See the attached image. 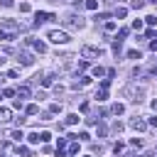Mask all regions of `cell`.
<instances>
[{
    "instance_id": "cell-29",
    "label": "cell",
    "mask_w": 157,
    "mask_h": 157,
    "mask_svg": "<svg viewBox=\"0 0 157 157\" xmlns=\"http://www.w3.org/2000/svg\"><path fill=\"white\" fill-rule=\"evenodd\" d=\"M39 137H42V142H47V140H52V135H49L47 130H42V132H39Z\"/></svg>"
},
{
    "instance_id": "cell-24",
    "label": "cell",
    "mask_w": 157,
    "mask_h": 157,
    "mask_svg": "<svg viewBox=\"0 0 157 157\" xmlns=\"http://www.w3.org/2000/svg\"><path fill=\"white\" fill-rule=\"evenodd\" d=\"M120 49H123V42H118V39H115V42H113V52H115V54H120Z\"/></svg>"
},
{
    "instance_id": "cell-43",
    "label": "cell",
    "mask_w": 157,
    "mask_h": 157,
    "mask_svg": "<svg viewBox=\"0 0 157 157\" xmlns=\"http://www.w3.org/2000/svg\"><path fill=\"white\" fill-rule=\"evenodd\" d=\"M152 108H155V110H157V101H152Z\"/></svg>"
},
{
    "instance_id": "cell-35",
    "label": "cell",
    "mask_w": 157,
    "mask_h": 157,
    "mask_svg": "<svg viewBox=\"0 0 157 157\" xmlns=\"http://www.w3.org/2000/svg\"><path fill=\"white\" fill-rule=\"evenodd\" d=\"M20 12H29V2H22L20 5Z\"/></svg>"
},
{
    "instance_id": "cell-3",
    "label": "cell",
    "mask_w": 157,
    "mask_h": 157,
    "mask_svg": "<svg viewBox=\"0 0 157 157\" xmlns=\"http://www.w3.org/2000/svg\"><path fill=\"white\" fill-rule=\"evenodd\" d=\"M101 54H103V49H98V47H88V44L81 47V56L83 59H98Z\"/></svg>"
},
{
    "instance_id": "cell-36",
    "label": "cell",
    "mask_w": 157,
    "mask_h": 157,
    "mask_svg": "<svg viewBox=\"0 0 157 157\" xmlns=\"http://www.w3.org/2000/svg\"><path fill=\"white\" fill-rule=\"evenodd\" d=\"M132 29H142V20H135L132 22Z\"/></svg>"
},
{
    "instance_id": "cell-28",
    "label": "cell",
    "mask_w": 157,
    "mask_h": 157,
    "mask_svg": "<svg viewBox=\"0 0 157 157\" xmlns=\"http://www.w3.org/2000/svg\"><path fill=\"white\" fill-rule=\"evenodd\" d=\"M76 152H78V142H71L69 145V155H76Z\"/></svg>"
},
{
    "instance_id": "cell-12",
    "label": "cell",
    "mask_w": 157,
    "mask_h": 157,
    "mask_svg": "<svg viewBox=\"0 0 157 157\" xmlns=\"http://www.w3.org/2000/svg\"><path fill=\"white\" fill-rule=\"evenodd\" d=\"M88 83H91V78H88V76H81L78 81H74V88H83V86H88Z\"/></svg>"
},
{
    "instance_id": "cell-32",
    "label": "cell",
    "mask_w": 157,
    "mask_h": 157,
    "mask_svg": "<svg viewBox=\"0 0 157 157\" xmlns=\"http://www.w3.org/2000/svg\"><path fill=\"white\" fill-rule=\"evenodd\" d=\"M96 132H98V137H103V135H105V125H98V128H96Z\"/></svg>"
},
{
    "instance_id": "cell-15",
    "label": "cell",
    "mask_w": 157,
    "mask_h": 157,
    "mask_svg": "<svg viewBox=\"0 0 157 157\" xmlns=\"http://www.w3.org/2000/svg\"><path fill=\"white\" fill-rule=\"evenodd\" d=\"M110 113H115V115H123V113H125V105H123V103H115V105L110 108Z\"/></svg>"
},
{
    "instance_id": "cell-8",
    "label": "cell",
    "mask_w": 157,
    "mask_h": 157,
    "mask_svg": "<svg viewBox=\"0 0 157 157\" xmlns=\"http://www.w3.org/2000/svg\"><path fill=\"white\" fill-rule=\"evenodd\" d=\"M47 20H56V17L49 15V12H37V15H34V25H37V27H39L42 22H47Z\"/></svg>"
},
{
    "instance_id": "cell-2",
    "label": "cell",
    "mask_w": 157,
    "mask_h": 157,
    "mask_svg": "<svg viewBox=\"0 0 157 157\" xmlns=\"http://www.w3.org/2000/svg\"><path fill=\"white\" fill-rule=\"evenodd\" d=\"M47 39L54 42V44H66V42H69V34H66V32H59V29H52V32L47 34Z\"/></svg>"
},
{
    "instance_id": "cell-16",
    "label": "cell",
    "mask_w": 157,
    "mask_h": 157,
    "mask_svg": "<svg viewBox=\"0 0 157 157\" xmlns=\"http://www.w3.org/2000/svg\"><path fill=\"white\" fill-rule=\"evenodd\" d=\"M108 98V88H101L98 93H96V101H105Z\"/></svg>"
},
{
    "instance_id": "cell-25",
    "label": "cell",
    "mask_w": 157,
    "mask_h": 157,
    "mask_svg": "<svg viewBox=\"0 0 157 157\" xmlns=\"http://www.w3.org/2000/svg\"><path fill=\"white\" fill-rule=\"evenodd\" d=\"M128 56H130V59H140V56H142V54H140V52H137V49H130V52H128Z\"/></svg>"
},
{
    "instance_id": "cell-22",
    "label": "cell",
    "mask_w": 157,
    "mask_h": 157,
    "mask_svg": "<svg viewBox=\"0 0 157 157\" xmlns=\"http://www.w3.org/2000/svg\"><path fill=\"white\" fill-rule=\"evenodd\" d=\"M142 5H145V0H130V7H132V10H140Z\"/></svg>"
},
{
    "instance_id": "cell-31",
    "label": "cell",
    "mask_w": 157,
    "mask_h": 157,
    "mask_svg": "<svg viewBox=\"0 0 157 157\" xmlns=\"http://www.w3.org/2000/svg\"><path fill=\"white\" fill-rule=\"evenodd\" d=\"M145 22H147V25H157V17H155V15H150V17H145Z\"/></svg>"
},
{
    "instance_id": "cell-7",
    "label": "cell",
    "mask_w": 157,
    "mask_h": 157,
    "mask_svg": "<svg viewBox=\"0 0 157 157\" xmlns=\"http://www.w3.org/2000/svg\"><path fill=\"white\" fill-rule=\"evenodd\" d=\"M17 61H20L22 66H29V64L34 61V56H32L29 52H17Z\"/></svg>"
},
{
    "instance_id": "cell-6",
    "label": "cell",
    "mask_w": 157,
    "mask_h": 157,
    "mask_svg": "<svg viewBox=\"0 0 157 157\" xmlns=\"http://www.w3.org/2000/svg\"><path fill=\"white\" fill-rule=\"evenodd\" d=\"M27 44H29L34 52H39V54H44V52H47V44H44V42H39V39H32V37H29V39H27Z\"/></svg>"
},
{
    "instance_id": "cell-18",
    "label": "cell",
    "mask_w": 157,
    "mask_h": 157,
    "mask_svg": "<svg viewBox=\"0 0 157 157\" xmlns=\"http://www.w3.org/2000/svg\"><path fill=\"white\" fill-rule=\"evenodd\" d=\"M10 137H12L15 142H20V140H22L25 135H22V130H12V132H10Z\"/></svg>"
},
{
    "instance_id": "cell-33",
    "label": "cell",
    "mask_w": 157,
    "mask_h": 157,
    "mask_svg": "<svg viewBox=\"0 0 157 157\" xmlns=\"http://www.w3.org/2000/svg\"><path fill=\"white\" fill-rule=\"evenodd\" d=\"M76 140H91V135H88V132H78V135H76Z\"/></svg>"
},
{
    "instance_id": "cell-26",
    "label": "cell",
    "mask_w": 157,
    "mask_h": 157,
    "mask_svg": "<svg viewBox=\"0 0 157 157\" xmlns=\"http://www.w3.org/2000/svg\"><path fill=\"white\" fill-rule=\"evenodd\" d=\"M59 110H61V103H52L49 105V113H59Z\"/></svg>"
},
{
    "instance_id": "cell-30",
    "label": "cell",
    "mask_w": 157,
    "mask_h": 157,
    "mask_svg": "<svg viewBox=\"0 0 157 157\" xmlns=\"http://www.w3.org/2000/svg\"><path fill=\"white\" fill-rule=\"evenodd\" d=\"M66 147V137H59V142H56V150H64Z\"/></svg>"
},
{
    "instance_id": "cell-23",
    "label": "cell",
    "mask_w": 157,
    "mask_h": 157,
    "mask_svg": "<svg viewBox=\"0 0 157 157\" xmlns=\"http://www.w3.org/2000/svg\"><path fill=\"white\" fill-rule=\"evenodd\" d=\"M125 15H128V10H125V7H115V17H120V20H123Z\"/></svg>"
},
{
    "instance_id": "cell-46",
    "label": "cell",
    "mask_w": 157,
    "mask_h": 157,
    "mask_svg": "<svg viewBox=\"0 0 157 157\" xmlns=\"http://www.w3.org/2000/svg\"><path fill=\"white\" fill-rule=\"evenodd\" d=\"M155 34H157V32H155Z\"/></svg>"
},
{
    "instance_id": "cell-21",
    "label": "cell",
    "mask_w": 157,
    "mask_h": 157,
    "mask_svg": "<svg viewBox=\"0 0 157 157\" xmlns=\"http://www.w3.org/2000/svg\"><path fill=\"white\" fill-rule=\"evenodd\" d=\"M27 140H29L32 145H37V142H42V137H39V132H32V135H29Z\"/></svg>"
},
{
    "instance_id": "cell-11",
    "label": "cell",
    "mask_w": 157,
    "mask_h": 157,
    "mask_svg": "<svg viewBox=\"0 0 157 157\" xmlns=\"http://www.w3.org/2000/svg\"><path fill=\"white\" fill-rule=\"evenodd\" d=\"M12 118V110L10 108H0V123H7Z\"/></svg>"
},
{
    "instance_id": "cell-37",
    "label": "cell",
    "mask_w": 157,
    "mask_h": 157,
    "mask_svg": "<svg viewBox=\"0 0 157 157\" xmlns=\"http://www.w3.org/2000/svg\"><path fill=\"white\" fill-rule=\"evenodd\" d=\"M115 29V22H105V32H113Z\"/></svg>"
},
{
    "instance_id": "cell-14",
    "label": "cell",
    "mask_w": 157,
    "mask_h": 157,
    "mask_svg": "<svg viewBox=\"0 0 157 157\" xmlns=\"http://www.w3.org/2000/svg\"><path fill=\"white\" fill-rule=\"evenodd\" d=\"M29 96V86H20L17 88V98H27Z\"/></svg>"
},
{
    "instance_id": "cell-10",
    "label": "cell",
    "mask_w": 157,
    "mask_h": 157,
    "mask_svg": "<svg viewBox=\"0 0 157 157\" xmlns=\"http://www.w3.org/2000/svg\"><path fill=\"white\" fill-rule=\"evenodd\" d=\"M12 39H15V34H12V32H7V29H2V27H0V42H12Z\"/></svg>"
},
{
    "instance_id": "cell-20",
    "label": "cell",
    "mask_w": 157,
    "mask_h": 157,
    "mask_svg": "<svg viewBox=\"0 0 157 157\" xmlns=\"http://www.w3.org/2000/svg\"><path fill=\"white\" fill-rule=\"evenodd\" d=\"M91 74H93V76H103V74H105V69H103V66H93V69H91Z\"/></svg>"
},
{
    "instance_id": "cell-5",
    "label": "cell",
    "mask_w": 157,
    "mask_h": 157,
    "mask_svg": "<svg viewBox=\"0 0 157 157\" xmlns=\"http://www.w3.org/2000/svg\"><path fill=\"white\" fill-rule=\"evenodd\" d=\"M0 27H2V29H7V32H12V34L20 29V25H17L15 20H0Z\"/></svg>"
},
{
    "instance_id": "cell-9",
    "label": "cell",
    "mask_w": 157,
    "mask_h": 157,
    "mask_svg": "<svg viewBox=\"0 0 157 157\" xmlns=\"http://www.w3.org/2000/svg\"><path fill=\"white\" fill-rule=\"evenodd\" d=\"M130 125H132V128H135V130H140V132H142V130H145V128H147V123H145V120H142V118H132V120H130Z\"/></svg>"
},
{
    "instance_id": "cell-34",
    "label": "cell",
    "mask_w": 157,
    "mask_h": 157,
    "mask_svg": "<svg viewBox=\"0 0 157 157\" xmlns=\"http://www.w3.org/2000/svg\"><path fill=\"white\" fill-rule=\"evenodd\" d=\"M113 152H115V155H120V152H123V145H120V142H115V145H113Z\"/></svg>"
},
{
    "instance_id": "cell-41",
    "label": "cell",
    "mask_w": 157,
    "mask_h": 157,
    "mask_svg": "<svg viewBox=\"0 0 157 157\" xmlns=\"http://www.w3.org/2000/svg\"><path fill=\"white\" fill-rule=\"evenodd\" d=\"M71 2H74V5H76V7H81V5H83V2H86V0H71Z\"/></svg>"
},
{
    "instance_id": "cell-40",
    "label": "cell",
    "mask_w": 157,
    "mask_h": 157,
    "mask_svg": "<svg viewBox=\"0 0 157 157\" xmlns=\"http://www.w3.org/2000/svg\"><path fill=\"white\" fill-rule=\"evenodd\" d=\"M0 5L2 7H12V0H0Z\"/></svg>"
},
{
    "instance_id": "cell-1",
    "label": "cell",
    "mask_w": 157,
    "mask_h": 157,
    "mask_svg": "<svg viewBox=\"0 0 157 157\" xmlns=\"http://www.w3.org/2000/svg\"><path fill=\"white\" fill-rule=\"evenodd\" d=\"M125 96H128L130 101H140V98L145 96V88H142V86H135V83H130V86L125 88Z\"/></svg>"
},
{
    "instance_id": "cell-19",
    "label": "cell",
    "mask_w": 157,
    "mask_h": 157,
    "mask_svg": "<svg viewBox=\"0 0 157 157\" xmlns=\"http://www.w3.org/2000/svg\"><path fill=\"white\" fill-rule=\"evenodd\" d=\"M83 5H86L88 10H98V0H86Z\"/></svg>"
},
{
    "instance_id": "cell-4",
    "label": "cell",
    "mask_w": 157,
    "mask_h": 157,
    "mask_svg": "<svg viewBox=\"0 0 157 157\" xmlns=\"http://www.w3.org/2000/svg\"><path fill=\"white\" fill-rule=\"evenodd\" d=\"M66 25L81 29V27H83V20H81V15H69V17H66Z\"/></svg>"
},
{
    "instance_id": "cell-38",
    "label": "cell",
    "mask_w": 157,
    "mask_h": 157,
    "mask_svg": "<svg viewBox=\"0 0 157 157\" xmlns=\"http://www.w3.org/2000/svg\"><path fill=\"white\" fill-rule=\"evenodd\" d=\"M42 86H52V76H44L42 78Z\"/></svg>"
},
{
    "instance_id": "cell-17",
    "label": "cell",
    "mask_w": 157,
    "mask_h": 157,
    "mask_svg": "<svg viewBox=\"0 0 157 157\" xmlns=\"http://www.w3.org/2000/svg\"><path fill=\"white\" fill-rule=\"evenodd\" d=\"M25 110H27V115H37V113H39V108H37L34 103H29V105H27Z\"/></svg>"
},
{
    "instance_id": "cell-45",
    "label": "cell",
    "mask_w": 157,
    "mask_h": 157,
    "mask_svg": "<svg viewBox=\"0 0 157 157\" xmlns=\"http://www.w3.org/2000/svg\"><path fill=\"white\" fill-rule=\"evenodd\" d=\"M49 2H61V0H49Z\"/></svg>"
},
{
    "instance_id": "cell-13",
    "label": "cell",
    "mask_w": 157,
    "mask_h": 157,
    "mask_svg": "<svg viewBox=\"0 0 157 157\" xmlns=\"http://www.w3.org/2000/svg\"><path fill=\"white\" fill-rule=\"evenodd\" d=\"M78 120H81V118H78V113H69V115H66V125H76Z\"/></svg>"
},
{
    "instance_id": "cell-47",
    "label": "cell",
    "mask_w": 157,
    "mask_h": 157,
    "mask_svg": "<svg viewBox=\"0 0 157 157\" xmlns=\"http://www.w3.org/2000/svg\"><path fill=\"white\" fill-rule=\"evenodd\" d=\"M155 152H157V150H155Z\"/></svg>"
},
{
    "instance_id": "cell-39",
    "label": "cell",
    "mask_w": 157,
    "mask_h": 157,
    "mask_svg": "<svg viewBox=\"0 0 157 157\" xmlns=\"http://www.w3.org/2000/svg\"><path fill=\"white\" fill-rule=\"evenodd\" d=\"M15 93H17V91H12V88H5V91H2V96H7V98H10V96H15Z\"/></svg>"
},
{
    "instance_id": "cell-27",
    "label": "cell",
    "mask_w": 157,
    "mask_h": 157,
    "mask_svg": "<svg viewBox=\"0 0 157 157\" xmlns=\"http://www.w3.org/2000/svg\"><path fill=\"white\" fill-rule=\"evenodd\" d=\"M130 145H132V147H142V137H132Z\"/></svg>"
},
{
    "instance_id": "cell-42",
    "label": "cell",
    "mask_w": 157,
    "mask_h": 157,
    "mask_svg": "<svg viewBox=\"0 0 157 157\" xmlns=\"http://www.w3.org/2000/svg\"><path fill=\"white\" fill-rule=\"evenodd\" d=\"M147 125H157V118H150V120H147Z\"/></svg>"
},
{
    "instance_id": "cell-44",
    "label": "cell",
    "mask_w": 157,
    "mask_h": 157,
    "mask_svg": "<svg viewBox=\"0 0 157 157\" xmlns=\"http://www.w3.org/2000/svg\"><path fill=\"white\" fill-rule=\"evenodd\" d=\"M5 157H15V155H10V152H7V155H5Z\"/></svg>"
}]
</instances>
